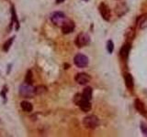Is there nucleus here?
Listing matches in <instances>:
<instances>
[{"instance_id":"obj_1","label":"nucleus","mask_w":147,"mask_h":137,"mask_svg":"<svg viewBox=\"0 0 147 137\" xmlns=\"http://www.w3.org/2000/svg\"><path fill=\"white\" fill-rule=\"evenodd\" d=\"M83 124L87 129H96L99 125V120L95 115H88L83 119Z\"/></svg>"},{"instance_id":"obj_2","label":"nucleus","mask_w":147,"mask_h":137,"mask_svg":"<svg viewBox=\"0 0 147 137\" xmlns=\"http://www.w3.org/2000/svg\"><path fill=\"white\" fill-rule=\"evenodd\" d=\"M19 94L25 98H31L35 94L34 88L30 84H28L25 82L19 87Z\"/></svg>"},{"instance_id":"obj_3","label":"nucleus","mask_w":147,"mask_h":137,"mask_svg":"<svg viewBox=\"0 0 147 137\" xmlns=\"http://www.w3.org/2000/svg\"><path fill=\"white\" fill-rule=\"evenodd\" d=\"M51 20L56 26L62 27L63 24L66 21V16L63 13V12H54V14L51 16Z\"/></svg>"},{"instance_id":"obj_4","label":"nucleus","mask_w":147,"mask_h":137,"mask_svg":"<svg viewBox=\"0 0 147 137\" xmlns=\"http://www.w3.org/2000/svg\"><path fill=\"white\" fill-rule=\"evenodd\" d=\"M74 62L78 68H85L88 64V58L84 54H77L74 58Z\"/></svg>"},{"instance_id":"obj_5","label":"nucleus","mask_w":147,"mask_h":137,"mask_svg":"<svg viewBox=\"0 0 147 137\" xmlns=\"http://www.w3.org/2000/svg\"><path fill=\"white\" fill-rule=\"evenodd\" d=\"M89 41H90V38L87 34L85 33H80L78 34V36L76 37V39H75V44L78 48H82L87 46Z\"/></svg>"},{"instance_id":"obj_6","label":"nucleus","mask_w":147,"mask_h":137,"mask_svg":"<svg viewBox=\"0 0 147 137\" xmlns=\"http://www.w3.org/2000/svg\"><path fill=\"white\" fill-rule=\"evenodd\" d=\"M99 9V12H100L101 16L103 18V19L107 20V21L110 19V10H109V7L106 5L105 3L100 4Z\"/></svg>"},{"instance_id":"obj_7","label":"nucleus","mask_w":147,"mask_h":137,"mask_svg":"<svg viewBox=\"0 0 147 137\" xmlns=\"http://www.w3.org/2000/svg\"><path fill=\"white\" fill-rule=\"evenodd\" d=\"M75 80L76 81V82H78L79 84L85 85V84L88 83L89 81H90V77H89V75H88V74H87V73L81 72V73L76 74Z\"/></svg>"},{"instance_id":"obj_8","label":"nucleus","mask_w":147,"mask_h":137,"mask_svg":"<svg viewBox=\"0 0 147 137\" xmlns=\"http://www.w3.org/2000/svg\"><path fill=\"white\" fill-rule=\"evenodd\" d=\"M75 29V24L71 20H66L62 26V31L64 34H69Z\"/></svg>"},{"instance_id":"obj_9","label":"nucleus","mask_w":147,"mask_h":137,"mask_svg":"<svg viewBox=\"0 0 147 137\" xmlns=\"http://www.w3.org/2000/svg\"><path fill=\"white\" fill-rule=\"evenodd\" d=\"M77 105H78L80 107V109L83 111H85V113H87V111L91 110V104H90V102H89V100L83 98V96Z\"/></svg>"},{"instance_id":"obj_10","label":"nucleus","mask_w":147,"mask_h":137,"mask_svg":"<svg viewBox=\"0 0 147 137\" xmlns=\"http://www.w3.org/2000/svg\"><path fill=\"white\" fill-rule=\"evenodd\" d=\"M130 50V43H126L122 46V48L121 49V52H120L121 58H123V59H127L128 56H129Z\"/></svg>"},{"instance_id":"obj_11","label":"nucleus","mask_w":147,"mask_h":137,"mask_svg":"<svg viewBox=\"0 0 147 137\" xmlns=\"http://www.w3.org/2000/svg\"><path fill=\"white\" fill-rule=\"evenodd\" d=\"M134 106H135L136 110L139 111L140 113L145 115L146 114V110H145V107H144V104L142 102V101L140 100H135V102H134Z\"/></svg>"},{"instance_id":"obj_12","label":"nucleus","mask_w":147,"mask_h":137,"mask_svg":"<svg viewBox=\"0 0 147 137\" xmlns=\"http://www.w3.org/2000/svg\"><path fill=\"white\" fill-rule=\"evenodd\" d=\"M137 25L140 28H147V14L139 16L137 19Z\"/></svg>"},{"instance_id":"obj_13","label":"nucleus","mask_w":147,"mask_h":137,"mask_svg":"<svg viewBox=\"0 0 147 137\" xmlns=\"http://www.w3.org/2000/svg\"><path fill=\"white\" fill-rule=\"evenodd\" d=\"M124 80H125V84L127 86V88L132 89L133 88V78L130 73H126L124 75Z\"/></svg>"},{"instance_id":"obj_14","label":"nucleus","mask_w":147,"mask_h":137,"mask_svg":"<svg viewBox=\"0 0 147 137\" xmlns=\"http://www.w3.org/2000/svg\"><path fill=\"white\" fill-rule=\"evenodd\" d=\"M20 106H21L22 110L27 111V113H30V111H32V110H33V106H32V104L30 102H21V103H20Z\"/></svg>"},{"instance_id":"obj_15","label":"nucleus","mask_w":147,"mask_h":137,"mask_svg":"<svg viewBox=\"0 0 147 137\" xmlns=\"http://www.w3.org/2000/svg\"><path fill=\"white\" fill-rule=\"evenodd\" d=\"M126 11H127V7L124 5V4H121V5H119L117 7H116V13L117 15L121 16L123 14L126 13Z\"/></svg>"},{"instance_id":"obj_16","label":"nucleus","mask_w":147,"mask_h":137,"mask_svg":"<svg viewBox=\"0 0 147 137\" xmlns=\"http://www.w3.org/2000/svg\"><path fill=\"white\" fill-rule=\"evenodd\" d=\"M82 96H83V98L90 101V99L92 97V89L90 88V87H87V88L84 90L83 93H82Z\"/></svg>"},{"instance_id":"obj_17","label":"nucleus","mask_w":147,"mask_h":137,"mask_svg":"<svg viewBox=\"0 0 147 137\" xmlns=\"http://www.w3.org/2000/svg\"><path fill=\"white\" fill-rule=\"evenodd\" d=\"M47 91V88L45 86L43 85H40V86H37L36 88H34V92L37 95H40V94H43L45 93Z\"/></svg>"},{"instance_id":"obj_18","label":"nucleus","mask_w":147,"mask_h":137,"mask_svg":"<svg viewBox=\"0 0 147 137\" xmlns=\"http://www.w3.org/2000/svg\"><path fill=\"white\" fill-rule=\"evenodd\" d=\"M11 15H12V22H14L16 25H17V29H19V20H18V18H17V14H16V10H15V8L14 7H12L11 8Z\"/></svg>"},{"instance_id":"obj_19","label":"nucleus","mask_w":147,"mask_h":137,"mask_svg":"<svg viewBox=\"0 0 147 137\" xmlns=\"http://www.w3.org/2000/svg\"><path fill=\"white\" fill-rule=\"evenodd\" d=\"M134 36H135V31L132 28H127V30L125 32V37L129 39H132L134 38Z\"/></svg>"},{"instance_id":"obj_20","label":"nucleus","mask_w":147,"mask_h":137,"mask_svg":"<svg viewBox=\"0 0 147 137\" xmlns=\"http://www.w3.org/2000/svg\"><path fill=\"white\" fill-rule=\"evenodd\" d=\"M25 82L28 84H30V85L32 84V82H33V77H32L31 70H28L26 77H25Z\"/></svg>"},{"instance_id":"obj_21","label":"nucleus","mask_w":147,"mask_h":137,"mask_svg":"<svg viewBox=\"0 0 147 137\" xmlns=\"http://www.w3.org/2000/svg\"><path fill=\"white\" fill-rule=\"evenodd\" d=\"M14 37H12V38H10L9 40L7 41V42L4 44V47H3V49H4V51H9V49H10L11 47V45L12 43H13V40H14Z\"/></svg>"},{"instance_id":"obj_22","label":"nucleus","mask_w":147,"mask_h":137,"mask_svg":"<svg viewBox=\"0 0 147 137\" xmlns=\"http://www.w3.org/2000/svg\"><path fill=\"white\" fill-rule=\"evenodd\" d=\"M107 49L109 53H112L113 49H114V44L112 42V40H109L107 42Z\"/></svg>"},{"instance_id":"obj_23","label":"nucleus","mask_w":147,"mask_h":137,"mask_svg":"<svg viewBox=\"0 0 147 137\" xmlns=\"http://www.w3.org/2000/svg\"><path fill=\"white\" fill-rule=\"evenodd\" d=\"M141 130L142 132V134L147 136V126L145 123H141Z\"/></svg>"},{"instance_id":"obj_24","label":"nucleus","mask_w":147,"mask_h":137,"mask_svg":"<svg viewBox=\"0 0 147 137\" xmlns=\"http://www.w3.org/2000/svg\"><path fill=\"white\" fill-rule=\"evenodd\" d=\"M64 0H56V3L57 4H60V3H63Z\"/></svg>"},{"instance_id":"obj_25","label":"nucleus","mask_w":147,"mask_h":137,"mask_svg":"<svg viewBox=\"0 0 147 137\" xmlns=\"http://www.w3.org/2000/svg\"><path fill=\"white\" fill-rule=\"evenodd\" d=\"M85 1H88V0H85Z\"/></svg>"}]
</instances>
